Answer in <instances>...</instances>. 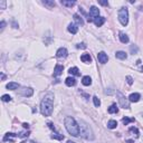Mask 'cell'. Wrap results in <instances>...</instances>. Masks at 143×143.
<instances>
[{"label":"cell","instance_id":"obj_1","mask_svg":"<svg viewBox=\"0 0 143 143\" xmlns=\"http://www.w3.org/2000/svg\"><path fill=\"white\" fill-rule=\"evenodd\" d=\"M53 101L54 95L52 93H47L40 103V112L45 116H49L53 112Z\"/></svg>","mask_w":143,"mask_h":143},{"label":"cell","instance_id":"obj_2","mask_svg":"<svg viewBox=\"0 0 143 143\" xmlns=\"http://www.w3.org/2000/svg\"><path fill=\"white\" fill-rule=\"evenodd\" d=\"M65 128L67 130V132L69 134H72L73 136H78L79 134V125L77 124V122L75 121V119L72 116H66L65 117Z\"/></svg>","mask_w":143,"mask_h":143},{"label":"cell","instance_id":"obj_3","mask_svg":"<svg viewBox=\"0 0 143 143\" xmlns=\"http://www.w3.org/2000/svg\"><path fill=\"white\" fill-rule=\"evenodd\" d=\"M79 132H81L82 136L84 139H86V140H94V137H95L92 128L86 122H84V121L79 122Z\"/></svg>","mask_w":143,"mask_h":143},{"label":"cell","instance_id":"obj_4","mask_svg":"<svg viewBox=\"0 0 143 143\" xmlns=\"http://www.w3.org/2000/svg\"><path fill=\"white\" fill-rule=\"evenodd\" d=\"M119 20L123 26H126L128 23V11L126 8H121L119 10Z\"/></svg>","mask_w":143,"mask_h":143},{"label":"cell","instance_id":"obj_5","mask_svg":"<svg viewBox=\"0 0 143 143\" xmlns=\"http://www.w3.org/2000/svg\"><path fill=\"white\" fill-rule=\"evenodd\" d=\"M98 15H99V9L97 8V7H95V6H92L90 7V16H88V21H94V19L95 18L94 17H98Z\"/></svg>","mask_w":143,"mask_h":143},{"label":"cell","instance_id":"obj_6","mask_svg":"<svg viewBox=\"0 0 143 143\" xmlns=\"http://www.w3.org/2000/svg\"><path fill=\"white\" fill-rule=\"evenodd\" d=\"M117 97H119V102H120L121 106H122L123 108H130V105H128V102L126 101V98L124 97V95H123L122 93H120V92H117Z\"/></svg>","mask_w":143,"mask_h":143},{"label":"cell","instance_id":"obj_7","mask_svg":"<svg viewBox=\"0 0 143 143\" xmlns=\"http://www.w3.org/2000/svg\"><path fill=\"white\" fill-rule=\"evenodd\" d=\"M97 59H98V61L101 64H106L108 60V57L104 52H101V53L97 54Z\"/></svg>","mask_w":143,"mask_h":143},{"label":"cell","instance_id":"obj_8","mask_svg":"<svg viewBox=\"0 0 143 143\" xmlns=\"http://www.w3.org/2000/svg\"><path fill=\"white\" fill-rule=\"evenodd\" d=\"M32 93H34V90H32V88H30V87H25V88H23L21 92H20L21 95H23V96H26V97L31 96Z\"/></svg>","mask_w":143,"mask_h":143},{"label":"cell","instance_id":"obj_9","mask_svg":"<svg viewBox=\"0 0 143 143\" xmlns=\"http://www.w3.org/2000/svg\"><path fill=\"white\" fill-rule=\"evenodd\" d=\"M67 49L66 48H59L58 50H57V53H56V56L58 57V58H65L66 56H67Z\"/></svg>","mask_w":143,"mask_h":143},{"label":"cell","instance_id":"obj_10","mask_svg":"<svg viewBox=\"0 0 143 143\" xmlns=\"http://www.w3.org/2000/svg\"><path fill=\"white\" fill-rule=\"evenodd\" d=\"M104 23H105V18L104 17H96L94 19V23H95L97 27H101Z\"/></svg>","mask_w":143,"mask_h":143},{"label":"cell","instance_id":"obj_11","mask_svg":"<svg viewBox=\"0 0 143 143\" xmlns=\"http://www.w3.org/2000/svg\"><path fill=\"white\" fill-rule=\"evenodd\" d=\"M63 69H64V67L61 65H56L55 69H54V76H59L63 73Z\"/></svg>","mask_w":143,"mask_h":143},{"label":"cell","instance_id":"obj_12","mask_svg":"<svg viewBox=\"0 0 143 143\" xmlns=\"http://www.w3.org/2000/svg\"><path fill=\"white\" fill-rule=\"evenodd\" d=\"M140 94H137V93H133L130 95V97H128V99H130V102H139V99H140Z\"/></svg>","mask_w":143,"mask_h":143},{"label":"cell","instance_id":"obj_13","mask_svg":"<svg viewBox=\"0 0 143 143\" xmlns=\"http://www.w3.org/2000/svg\"><path fill=\"white\" fill-rule=\"evenodd\" d=\"M81 60H82L83 63H90V61H92V57L90 56V54H83V55L81 56Z\"/></svg>","mask_w":143,"mask_h":143},{"label":"cell","instance_id":"obj_14","mask_svg":"<svg viewBox=\"0 0 143 143\" xmlns=\"http://www.w3.org/2000/svg\"><path fill=\"white\" fill-rule=\"evenodd\" d=\"M119 37H120V40L122 41L123 44H128V35H126V34H124V32L121 31Z\"/></svg>","mask_w":143,"mask_h":143},{"label":"cell","instance_id":"obj_15","mask_svg":"<svg viewBox=\"0 0 143 143\" xmlns=\"http://www.w3.org/2000/svg\"><path fill=\"white\" fill-rule=\"evenodd\" d=\"M68 31L72 32V34H76V32L78 31V28H77V26L76 25H74V23H69L68 25Z\"/></svg>","mask_w":143,"mask_h":143},{"label":"cell","instance_id":"obj_16","mask_svg":"<svg viewBox=\"0 0 143 143\" xmlns=\"http://www.w3.org/2000/svg\"><path fill=\"white\" fill-rule=\"evenodd\" d=\"M65 83H66L67 86H74V85H76V79L73 78V77H67Z\"/></svg>","mask_w":143,"mask_h":143},{"label":"cell","instance_id":"obj_17","mask_svg":"<svg viewBox=\"0 0 143 143\" xmlns=\"http://www.w3.org/2000/svg\"><path fill=\"white\" fill-rule=\"evenodd\" d=\"M82 83L83 85H85V86H88V85L92 84V78H90V76H84L82 79Z\"/></svg>","mask_w":143,"mask_h":143},{"label":"cell","instance_id":"obj_18","mask_svg":"<svg viewBox=\"0 0 143 143\" xmlns=\"http://www.w3.org/2000/svg\"><path fill=\"white\" fill-rule=\"evenodd\" d=\"M18 87H19V84H18V83H15V82H11V83H9V84H7V88H8V90H17Z\"/></svg>","mask_w":143,"mask_h":143},{"label":"cell","instance_id":"obj_19","mask_svg":"<svg viewBox=\"0 0 143 143\" xmlns=\"http://www.w3.org/2000/svg\"><path fill=\"white\" fill-rule=\"evenodd\" d=\"M74 20H75V23L78 25V26H83L84 25V21H83V19H82V17H79L78 15H74Z\"/></svg>","mask_w":143,"mask_h":143},{"label":"cell","instance_id":"obj_20","mask_svg":"<svg viewBox=\"0 0 143 143\" xmlns=\"http://www.w3.org/2000/svg\"><path fill=\"white\" fill-rule=\"evenodd\" d=\"M115 56H116V58H119V59H126V57H128L125 52H116Z\"/></svg>","mask_w":143,"mask_h":143},{"label":"cell","instance_id":"obj_21","mask_svg":"<svg viewBox=\"0 0 143 143\" xmlns=\"http://www.w3.org/2000/svg\"><path fill=\"white\" fill-rule=\"evenodd\" d=\"M68 73L72 74V75H75V76H79V75H81V73H79V69H78L77 67H72V68H69Z\"/></svg>","mask_w":143,"mask_h":143},{"label":"cell","instance_id":"obj_22","mask_svg":"<svg viewBox=\"0 0 143 143\" xmlns=\"http://www.w3.org/2000/svg\"><path fill=\"white\" fill-rule=\"evenodd\" d=\"M117 112H119V108H117L116 104H113V105H111L108 107V113L114 114V113H117Z\"/></svg>","mask_w":143,"mask_h":143},{"label":"cell","instance_id":"obj_23","mask_svg":"<svg viewBox=\"0 0 143 143\" xmlns=\"http://www.w3.org/2000/svg\"><path fill=\"white\" fill-rule=\"evenodd\" d=\"M60 3L63 5V6H66V7H72L75 5V1H66V0H61L60 1Z\"/></svg>","mask_w":143,"mask_h":143},{"label":"cell","instance_id":"obj_24","mask_svg":"<svg viewBox=\"0 0 143 143\" xmlns=\"http://www.w3.org/2000/svg\"><path fill=\"white\" fill-rule=\"evenodd\" d=\"M52 139H55V140H64V135L63 134H59V133H53L52 134Z\"/></svg>","mask_w":143,"mask_h":143},{"label":"cell","instance_id":"obj_25","mask_svg":"<svg viewBox=\"0 0 143 143\" xmlns=\"http://www.w3.org/2000/svg\"><path fill=\"white\" fill-rule=\"evenodd\" d=\"M116 126H117V122H116V121H114V120L108 121V123H107V128H115Z\"/></svg>","mask_w":143,"mask_h":143},{"label":"cell","instance_id":"obj_26","mask_svg":"<svg viewBox=\"0 0 143 143\" xmlns=\"http://www.w3.org/2000/svg\"><path fill=\"white\" fill-rule=\"evenodd\" d=\"M122 122H123V124H124V125H128V123L130 122H134V119H130V117H123L122 119Z\"/></svg>","mask_w":143,"mask_h":143},{"label":"cell","instance_id":"obj_27","mask_svg":"<svg viewBox=\"0 0 143 143\" xmlns=\"http://www.w3.org/2000/svg\"><path fill=\"white\" fill-rule=\"evenodd\" d=\"M15 136H16V134H14V133H7V134H6V136L3 137V141L6 142V141L10 140L11 137H15Z\"/></svg>","mask_w":143,"mask_h":143},{"label":"cell","instance_id":"obj_28","mask_svg":"<svg viewBox=\"0 0 143 143\" xmlns=\"http://www.w3.org/2000/svg\"><path fill=\"white\" fill-rule=\"evenodd\" d=\"M93 101H94V105L96 106V107H98V106L101 105V101H99V98L97 96H94L93 97Z\"/></svg>","mask_w":143,"mask_h":143},{"label":"cell","instance_id":"obj_29","mask_svg":"<svg viewBox=\"0 0 143 143\" xmlns=\"http://www.w3.org/2000/svg\"><path fill=\"white\" fill-rule=\"evenodd\" d=\"M1 99H2L3 102H10V101H11V97L9 96V95H2Z\"/></svg>","mask_w":143,"mask_h":143},{"label":"cell","instance_id":"obj_30","mask_svg":"<svg viewBox=\"0 0 143 143\" xmlns=\"http://www.w3.org/2000/svg\"><path fill=\"white\" fill-rule=\"evenodd\" d=\"M130 132H132V133H135V135H136V136H139V130H137L136 128H130Z\"/></svg>","mask_w":143,"mask_h":143},{"label":"cell","instance_id":"obj_31","mask_svg":"<svg viewBox=\"0 0 143 143\" xmlns=\"http://www.w3.org/2000/svg\"><path fill=\"white\" fill-rule=\"evenodd\" d=\"M28 135H29V132H21V133L18 134V136L19 137H27Z\"/></svg>","mask_w":143,"mask_h":143},{"label":"cell","instance_id":"obj_32","mask_svg":"<svg viewBox=\"0 0 143 143\" xmlns=\"http://www.w3.org/2000/svg\"><path fill=\"white\" fill-rule=\"evenodd\" d=\"M126 82H128V85H132L133 84V78H132L131 76H126Z\"/></svg>","mask_w":143,"mask_h":143},{"label":"cell","instance_id":"obj_33","mask_svg":"<svg viewBox=\"0 0 143 143\" xmlns=\"http://www.w3.org/2000/svg\"><path fill=\"white\" fill-rule=\"evenodd\" d=\"M44 5H47V6H50V7H54V6H55V2H54V1H44Z\"/></svg>","mask_w":143,"mask_h":143},{"label":"cell","instance_id":"obj_34","mask_svg":"<svg viewBox=\"0 0 143 143\" xmlns=\"http://www.w3.org/2000/svg\"><path fill=\"white\" fill-rule=\"evenodd\" d=\"M0 8H1V9H6V1H3V0L0 1Z\"/></svg>","mask_w":143,"mask_h":143},{"label":"cell","instance_id":"obj_35","mask_svg":"<svg viewBox=\"0 0 143 143\" xmlns=\"http://www.w3.org/2000/svg\"><path fill=\"white\" fill-rule=\"evenodd\" d=\"M77 48H86V45H85L84 43H82V44H78V45H77Z\"/></svg>","mask_w":143,"mask_h":143},{"label":"cell","instance_id":"obj_36","mask_svg":"<svg viewBox=\"0 0 143 143\" xmlns=\"http://www.w3.org/2000/svg\"><path fill=\"white\" fill-rule=\"evenodd\" d=\"M131 52H132V54L136 53V52H137V48H136V47H134V46H132V47H131Z\"/></svg>","mask_w":143,"mask_h":143},{"label":"cell","instance_id":"obj_37","mask_svg":"<svg viewBox=\"0 0 143 143\" xmlns=\"http://www.w3.org/2000/svg\"><path fill=\"white\" fill-rule=\"evenodd\" d=\"M5 26H6V23L5 21H1V27H0V30L2 31L3 30V28H5Z\"/></svg>","mask_w":143,"mask_h":143},{"label":"cell","instance_id":"obj_38","mask_svg":"<svg viewBox=\"0 0 143 143\" xmlns=\"http://www.w3.org/2000/svg\"><path fill=\"white\" fill-rule=\"evenodd\" d=\"M99 5H102V6H107L108 2L107 1H99Z\"/></svg>","mask_w":143,"mask_h":143},{"label":"cell","instance_id":"obj_39","mask_svg":"<svg viewBox=\"0 0 143 143\" xmlns=\"http://www.w3.org/2000/svg\"><path fill=\"white\" fill-rule=\"evenodd\" d=\"M48 126H49V128H52V130H54V131H55V126H54L52 123H48Z\"/></svg>","mask_w":143,"mask_h":143},{"label":"cell","instance_id":"obj_40","mask_svg":"<svg viewBox=\"0 0 143 143\" xmlns=\"http://www.w3.org/2000/svg\"><path fill=\"white\" fill-rule=\"evenodd\" d=\"M23 128H29V124H28V123H23Z\"/></svg>","mask_w":143,"mask_h":143},{"label":"cell","instance_id":"obj_41","mask_svg":"<svg viewBox=\"0 0 143 143\" xmlns=\"http://www.w3.org/2000/svg\"><path fill=\"white\" fill-rule=\"evenodd\" d=\"M1 78H2V79H5V78H6V76H5V74H1Z\"/></svg>","mask_w":143,"mask_h":143},{"label":"cell","instance_id":"obj_42","mask_svg":"<svg viewBox=\"0 0 143 143\" xmlns=\"http://www.w3.org/2000/svg\"><path fill=\"white\" fill-rule=\"evenodd\" d=\"M67 143H75V142H73V141H67Z\"/></svg>","mask_w":143,"mask_h":143},{"label":"cell","instance_id":"obj_43","mask_svg":"<svg viewBox=\"0 0 143 143\" xmlns=\"http://www.w3.org/2000/svg\"><path fill=\"white\" fill-rule=\"evenodd\" d=\"M141 70H142V72H143V66H142V67H141Z\"/></svg>","mask_w":143,"mask_h":143},{"label":"cell","instance_id":"obj_44","mask_svg":"<svg viewBox=\"0 0 143 143\" xmlns=\"http://www.w3.org/2000/svg\"><path fill=\"white\" fill-rule=\"evenodd\" d=\"M30 143H35V142H34V141H31V142H30Z\"/></svg>","mask_w":143,"mask_h":143},{"label":"cell","instance_id":"obj_45","mask_svg":"<svg viewBox=\"0 0 143 143\" xmlns=\"http://www.w3.org/2000/svg\"><path fill=\"white\" fill-rule=\"evenodd\" d=\"M21 143H25V142H21Z\"/></svg>","mask_w":143,"mask_h":143}]
</instances>
